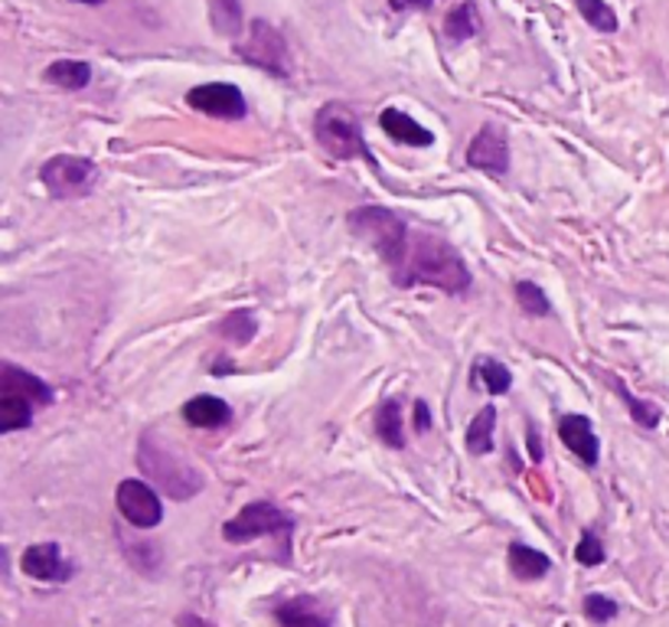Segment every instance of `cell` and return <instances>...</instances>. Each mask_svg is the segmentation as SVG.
<instances>
[{
    "mask_svg": "<svg viewBox=\"0 0 669 627\" xmlns=\"http://www.w3.org/2000/svg\"><path fill=\"white\" fill-rule=\"evenodd\" d=\"M506 559H509V572H513L516 578H523V582H539L543 575L553 572V559H549L546 553L526 546V543H513Z\"/></svg>",
    "mask_w": 669,
    "mask_h": 627,
    "instance_id": "obj_18",
    "label": "cell"
},
{
    "mask_svg": "<svg viewBox=\"0 0 669 627\" xmlns=\"http://www.w3.org/2000/svg\"><path fill=\"white\" fill-rule=\"evenodd\" d=\"M392 282L395 287L432 285L454 297H464L474 285L470 269L464 265L460 252L432 232H412L405 259H402L398 272L392 275Z\"/></svg>",
    "mask_w": 669,
    "mask_h": 627,
    "instance_id": "obj_1",
    "label": "cell"
},
{
    "mask_svg": "<svg viewBox=\"0 0 669 627\" xmlns=\"http://www.w3.org/2000/svg\"><path fill=\"white\" fill-rule=\"evenodd\" d=\"M239 53H242L245 62L265 69V72H272V75H278V79H284V75L291 72L287 43H284V37L278 33V27H272V23H265V20H255V23L249 27V37H245V43L239 47Z\"/></svg>",
    "mask_w": 669,
    "mask_h": 627,
    "instance_id": "obj_8",
    "label": "cell"
},
{
    "mask_svg": "<svg viewBox=\"0 0 669 627\" xmlns=\"http://www.w3.org/2000/svg\"><path fill=\"white\" fill-rule=\"evenodd\" d=\"M138 464L141 471L158 484L161 494H168L173 500H190L203 491V474L186 464L180 455H173L168 445L154 442L151 435L141 438V452H138Z\"/></svg>",
    "mask_w": 669,
    "mask_h": 627,
    "instance_id": "obj_4",
    "label": "cell"
},
{
    "mask_svg": "<svg viewBox=\"0 0 669 627\" xmlns=\"http://www.w3.org/2000/svg\"><path fill=\"white\" fill-rule=\"evenodd\" d=\"M176 627H216V625L203 621L200 615H180V618H176Z\"/></svg>",
    "mask_w": 669,
    "mask_h": 627,
    "instance_id": "obj_32",
    "label": "cell"
},
{
    "mask_svg": "<svg viewBox=\"0 0 669 627\" xmlns=\"http://www.w3.org/2000/svg\"><path fill=\"white\" fill-rule=\"evenodd\" d=\"M43 79L57 89H65V92H82L92 82V65L85 59H57L47 65Z\"/></svg>",
    "mask_w": 669,
    "mask_h": 627,
    "instance_id": "obj_17",
    "label": "cell"
},
{
    "mask_svg": "<svg viewBox=\"0 0 669 627\" xmlns=\"http://www.w3.org/2000/svg\"><path fill=\"white\" fill-rule=\"evenodd\" d=\"M180 415H183V422L193 425V428L216 432V428L229 425L232 408H229V402H223L220 396H196V400H190L180 408Z\"/></svg>",
    "mask_w": 669,
    "mask_h": 627,
    "instance_id": "obj_16",
    "label": "cell"
},
{
    "mask_svg": "<svg viewBox=\"0 0 669 627\" xmlns=\"http://www.w3.org/2000/svg\"><path fill=\"white\" fill-rule=\"evenodd\" d=\"M50 402H53V390L40 376L20 370L13 363H3V370H0V435L27 428L33 422V412Z\"/></svg>",
    "mask_w": 669,
    "mask_h": 627,
    "instance_id": "obj_2",
    "label": "cell"
},
{
    "mask_svg": "<svg viewBox=\"0 0 669 627\" xmlns=\"http://www.w3.org/2000/svg\"><path fill=\"white\" fill-rule=\"evenodd\" d=\"M529 452L536 461H543V448H539V435H536V428L529 425Z\"/></svg>",
    "mask_w": 669,
    "mask_h": 627,
    "instance_id": "obj_33",
    "label": "cell"
},
{
    "mask_svg": "<svg viewBox=\"0 0 669 627\" xmlns=\"http://www.w3.org/2000/svg\"><path fill=\"white\" fill-rule=\"evenodd\" d=\"M480 27H484V20H480L477 3H474V0H464V3H457V7L447 13L445 37L450 40V43H464V40L477 37Z\"/></svg>",
    "mask_w": 669,
    "mask_h": 627,
    "instance_id": "obj_20",
    "label": "cell"
},
{
    "mask_svg": "<svg viewBox=\"0 0 669 627\" xmlns=\"http://www.w3.org/2000/svg\"><path fill=\"white\" fill-rule=\"evenodd\" d=\"M578 13L585 17V23L598 33H617V13L608 0H575Z\"/></svg>",
    "mask_w": 669,
    "mask_h": 627,
    "instance_id": "obj_26",
    "label": "cell"
},
{
    "mask_svg": "<svg viewBox=\"0 0 669 627\" xmlns=\"http://www.w3.org/2000/svg\"><path fill=\"white\" fill-rule=\"evenodd\" d=\"M275 621L278 627H336L331 608L314 598V595H294V598H284L275 605Z\"/></svg>",
    "mask_w": 669,
    "mask_h": 627,
    "instance_id": "obj_14",
    "label": "cell"
},
{
    "mask_svg": "<svg viewBox=\"0 0 669 627\" xmlns=\"http://www.w3.org/2000/svg\"><path fill=\"white\" fill-rule=\"evenodd\" d=\"M575 559L581 563V566H601L605 563V543L591 533V529H585L581 533V539H578V546H575Z\"/></svg>",
    "mask_w": 669,
    "mask_h": 627,
    "instance_id": "obj_28",
    "label": "cell"
},
{
    "mask_svg": "<svg viewBox=\"0 0 669 627\" xmlns=\"http://www.w3.org/2000/svg\"><path fill=\"white\" fill-rule=\"evenodd\" d=\"M40 183L53 200H79L95 186V164L79 154H57L40 168Z\"/></svg>",
    "mask_w": 669,
    "mask_h": 627,
    "instance_id": "obj_7",
    "label": "cell"
},
{
    "mask_svg": "<svg viewBox=\"0 0 669 627\" xmlns=\"http://www.w3.org/2000/svg\"><path fill=\"white\" fill-rule=\"evenodd\" d=\"M210 23L220 37L235 40L245 30L242 27V0H210Z\"/></svg>",
    "mask_w": 669,
    "mask_h": 627,
    "instance_id": "obj_23",
    "label": "cell"
},
{
    "mask_svg": "<svg viewBox=\"0 0 669 627\" xmlns=\"http://www.w3.org/2000/svg\"><path fill=\"white\" fill-rule=\"evenodd\" d=\"M291 533H294V516L284 514L272 500H252L223 523V539L235 546L272 536L278 543L281 563H291Z\"/></svg>",
    "mask_w": 669,
    "mask_h": 627,
    "instance_id": "obj_3",
    "label": "cell"
},
{
    "mask_svg": "<svg viewBox=\"0 0 669 627\" xmlns=\"http://www.w3.org/2000/svg\"><path fill=\"white\" fill-rule=\"evenodd\" d=\"M346 226H349L353 235L369 239V245L386 262L389 275L398 272V265L405 259V249H408V239H412V229L405 226L402 216H395L386 206H359V210L349 213Z\"/></svg>",
    "mask_w": 669,
    "mask_h": 627,
    "instance_id": "obj_5",
    "label": "cell"
},
{
    "mask_svg": "<svg viewBox=\"0 0 669 627\" xmlns=\"http://www.w3.org/2000/svg\"><path fill=\"white\" fill-rule=\"evenodd\" d=\"M435 0H389V7L395 13H408V10H432Z\"/></svg>",
    "mask_w": 669,
    "mask_h": 627,
    "instance_id": "obj_31",
    "label": "cell"
},
{
    "mask_svg": "<svg viewBox=\"0 0 669 627\" xmlns=\"http://www.w3.org/2000/svg\"><path fill=\"white\" fill-rule=\"evenodd\" d=\"M216 331L223 334L225 341L245 346V343L255 341V334H259V317L252 311H232V314H225V321Z\"/></svg>",
    "mask_w": 669,
    "mask_h": 627,
    "instance_id": "obj_25",
    "label": "cell"
},
{
    "mask_svg": "<svg viewBox=\"0 0 669 627\" xmlns=\"http://www.w3.org/2000/svg\"><path fill=\"white\" fill-rule=\"evenodd\" d=\"M494 428H497V408L494 405H484L477 412V418H470V428H467V452L477 457L490 455L494 452Z\"/></svg>",
    "mask_w": 669,
    "mask_h": 627,
    "instance_id": "obj_21",
    "label": "cell"
},
{
    "mask_svg": "<svg viewBox=\"0 0 669 627\" xmlns=\"http://www.w3.org/2000/svg\"><path fill=\"white\" fill-rule=\"evenodd\" d=\"M20 569L23 575L37 578V582H69L72 578V563L62 556L57 543H33L23 549L20 556Z\"/></svg>",
    "mask_w": 669,
    "mask_h": 627,
    "instance_id": "obj_12",
    "label": "cell"
},
{
    "mask_svg": "<svg viewBox=\"0 0 669 627\" xmlns=\"http://www.w3.org/2000/svg\"><path fill=\"white\" fill-rule=\"evenodd\" d=\"M376 435L395 448V452H402L405 448V425H402V402L398 400H386L379 405V412H376Z\"/></svg>",
    "mask_w": 669,
    "mask_h": 627,
    "instance_id": "obj_22",
    "label": "cell"
},
{
    "mask_svg": "<svg viewBox=\"0 0 669 627\" xmlns=\"http://www.w3.org/2000/svg\"><path fill=\"white\" fill-rule=\"evenodd\" d=\"M608 383L614 386V393L620 396V402L630 408V418H633L640 428H657V425H660V415H663V412H660V405L637 400V396H633V393H630V390H627L620 380H614V376H608Z\"/></svg>",
    "mask_w": 669,
    "mask_h": 627,
    "instance_id": "obj_24",
    "label": "cell"
},
{
    "mask_svg": "<svg viewBox=\"0 0 669 627\" xmlns=\"http://www.w3.org/2000/svg\"><path fill=\"white\" fill-rule=\"evenodd\" d=\"M114 504H118V514L124 516V523L138 529H154L164 519V504L148 481H134V477L121 481L114 491Z\"/></svg>",
    "mask_w": 669,
    "mask_h": 627,
    "instance_id": "obj_9",
    "label": "cell"
},
{
    "mask_svg": "<svg viewBox=\"0 0 669 627\" xmlns=\"http://www.w3.org/2000/svg\"><path fill=\"white\" fill-rule=\"evenodd\" d=\"M516 301H519V307H523L526 317H549L553 314L549 294L536 285V282H519L516 285Z\"/></svg>",
    "mask_w": 669,
    "mask_h": 627,
    "instance_id": "obj_27",
    "label": "cell"
},
{
    "mask_svg": "<svg viewBox=\"0 0 669 627\" xmlns=\"http://www.w3.org/2000/svg\"><path fill=\"white\" fill-rule=\"evenodd\" d=\"M467 164L484 173L503 176L509 171V141L500 124H484L467 144Z\"/></svg>",
    "mask_w": 669,
    "mask_h": 627,
    "instance_id": "obj_11",
    "label": "cell"
},
{
    "mask_svg": "<svg viewBox=\"0 0 669 627\" xmlns=\"http://www.w3.org/2000/svg\"><path fill=\"white\" fill-rule=\"evenodd\" d=\"M585 615L595 621V625H608L617 618V601H611L608 595H588L585 598Z\"/></svg>",
    "mask_w": 669,
    "mask_h": 627,
    "instance_id": "obj_29",
    "label": "cell"
},
{
    "mask_svg": "<svg viewBox=\"0 0 669 627\" xmlns=\"http://www.w3.org/2000/svg\"><path fill=\"white\" fill-rule=\"evenodd\" d=\"M470 386H474V390H484V393H490V396H503V393H509V386H513V373L503 366L500 360L477 356V360H474V370H470Z\"/></svg>",
    "mask_w": 669,
    "mask_h": 627,
    "instance_id": "obj_19",
    "label": "cell"
},
{
    "mask_svg": "<svg viewBox=\"0 0 669 627\" xmlns=\"http://www.w3.org/2000/svg\"><path fill=\"white\" fill-rule=\"evenodd\" d=\"M558 438L561 445L578 457L585 467H595L601 457V442L595 435V425L588 415H561L558 418Z\"/></svg>",
    "mask_w": 669,
    "mask_h": 627,
    "instance_id": "obj_13",
    "label": "cell"
},
{
    "mask_svg": "<svg viewBox=\"0 0 669 627\" xmlns=\"http://www.w3.org/2000/svg\"><path fill=\"white\" fill-rule=\"evenodd\" d=\"M428 428H432V412H428L425 402H415V432L428 435Z\"/></svg>",
    "mask_w": 669,
    "mask_h": 627,
    "instance_id": "obj_30",
    "label": "cell"
},
{
    "mask_svg": "<svg viewBox=\"0 0 669 627\" xmlns=\"http://www.w3.org/2000/svg\"><path fill=\"white\" fill-rule=\"evenodd\" d=\"M75 3H89V7H99V3H105V0H75Z\"/></svg>",
    "mask_w": 669,
    "mask_h": 627,
    "instance_id": "obj_34",
    "label": "cell"
},
{
    "mask_svg": "<svg viewBox=\"0 0 669 627\" xmlns=\"http://www.w3.org/2000/svg\"><path fill=\"white\" fill-rule=\"evenodd\" d=\"M379 128L389 134L392 141H398L405 148H432L435 144V134L425 124H418L412 114L402 112V109H383Z\"/></svg>",
    "mask_w": 669,
    "mask_h": 627,
    "instance_id": "obj_15",
    "label": "cell"
},
{
    "mask_svg": "<svg viewBox=\"0 0 669 627\" xmlns=\"http://www.w3.org/2000/svg\"><path fill=\"white\" fill-rule=\"evenodd\" d=\"M314 138L334 161H369V164H376L356 114L339 102H327V105H321V112L314 114Z\"/></svg>",
    "mask_w": 669,
    "mask_h": 627,
    "instance_id": "obj_6",
    "label": "cell"
},
{
    "mask_svg": "<svg viewBox=\"0 0 669 627\" xmlns=\"http://www.w3.org/2000/svg\"><path fill=\"white\" fill-rule=\"evenodd\" d=\"M186 105L193 112L210 114V118H220V121H242L245 112H249L242 89H235L232 82H203V85H193L186 92Z\"/></svg>",
    "mask_w": 669,
    "mask_h": 627,
    "instance_id": "obj_10",
    "label": "cell"
}]
</instances>
